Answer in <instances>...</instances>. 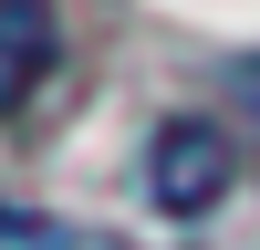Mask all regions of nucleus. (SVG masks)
I'll list each match as a JSON object with an SVG mask.
<instances>
[{"mask_svg":"<svg viewBox=\"0 0 260 250\" xmlns=\"http://www.w3.org/2000/svg\"><path fill=\"white\" fill-rule=\"evenodd\" d=\"M62 73V21L52 0H0V125H21Z\"/></svg>","mask_w":260,"mask_h":250,"instance_id":"1","label":"nucleus"},{"mask_svg":"<svg viewBox=\"0 0 260 250\" xmlns=\"http://www.w3.org/2000/svg\"><path fill=\"white\" fill-rule=\"evenodd\" d=\"M240 94H250V146H260V52L240 63Z\"/></svg>","mask_w":260,"mask_h":250,"instance_id":"4","label":"nucleus"},{"mask_svg":"<svg viewBox=\"0 0 260 250\" xmlns=\"http://www.w3.org/2000/svg\"><path fill=\"white\" fill-rule=\"evenodd\" d=\"M229 136L219 125H156V157H146V188H156L177 219H198V208H219V188H229Z\"/></svg>","mask_w":260,"mask_h":250,"instance_id":"2","label":"nucleus"},{"mask_svg":"<svg viewBox=\"0 0 260 250\" xmlns=\"http://www.w3.org/2000/svg\"><path fill=\"white\" fill-rule=\"evenodd\" d=\"M0 250H73L52 219H31V208H0Z\"/></svg>","mask_w":260,"mask_h":250,"instance_id":"3","label":"nucleus"}]
</instances>
